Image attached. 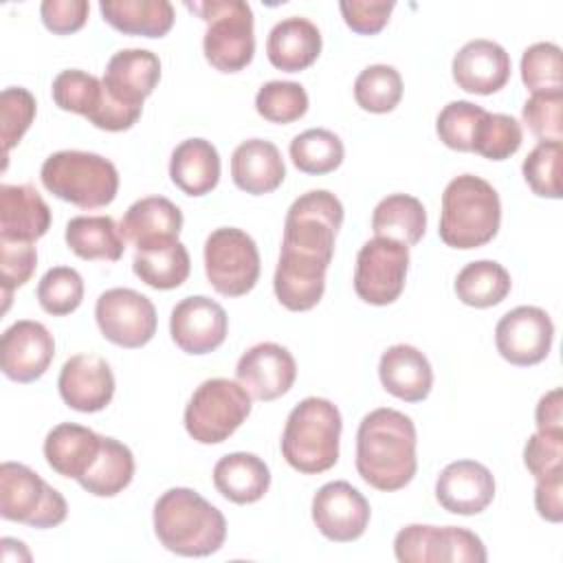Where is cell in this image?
Wrapping results in <instances>:
<instances>
[{
  "label": "cell",
  "instance_id": "9c48e42d",
  "mask_svg": "<svg viewBox=\"0 0 563 563\" xmlns=\"http://www.w3.org/2000/svg\"><path fill=\"white\" fill-rule=\"evenodd\" d=\"M0 515L7 521L26 523L31 528H55L68 506L59 490L48 486L33 468L20 462L0 466Z\"/></svg>",
  "mask_w": 563,
  "mask_h": 563
},
{
  "label": "cell",
  "instance_id": "8992f818",
  "mask_svg": "<svg viewBox=\"0 0 563 563\" xmlns=\"http://www.w3.org/2000/svg\"><path fill=\"white\" fill-rule=\"evenodd\" d=\"M42 185L79 209L110 205L119 191V172L112 161L95 152L62 150L51 154L40 169Z\"/></svg>",
  "mask_w": 563,
  "mask_h": 563
},
{
  "label": "cell",
  "instance_id": "2e32d148",
  "mask_svg": "<svg viewBox=\"0 0 563 563\" xmlns=\"http://www.w3.org/2000/svg\"><path fill=\"white\" fill-rule=\"evenodd\" d=\"M227 332L229 317L211 297L191 295L172 308L169 334L187 354H209L218 350L224 343Z\"/></svg>",
  "mask_w": 563,
  "mask_h": 563
},
{
  "label": "cell",
  "instance_id": "ab89813d",
  "mask_svg": "<svg viewBox=\"0 0 563 563\" xmlns=\"http://www.w3.org/2000/svg\"><path fill=\"white\" fill-rule=\"evenodd\" d=\"M354 99L367 112H391L402 99L400 73L389 64H372L363 68L354 81Z\"/></svg>",
  "mask_w": 563,
  "mask_h": 563
},
{
  "label": "cell",
  "instance_id": "603a6c76",
  "mask_svg": "<svg viewBox=\"0 0 563 563\" xmlns=\"http://www.w3.org/2000/svg\"><path fill=\"white\" fill-rule=\"evenodd\" d=\"M123 240L136 251L161 246L178 240L183 229V211L165 196H147L128 207L119 224Z\"/></svg>",
  "mask_w": 563,
  "mask_h": 563
},
{
  "label": "cell",
  "instance_id": "8fae6325",
  "mask_svg": "<svg viewBox=\"0 0 563 563\" xmlns=\"http://www.w3.org/2000/svg\"><path fill=\"white\" fill-rule=\"evenodd\" d=\"M394 554L400 563H484L486 548L482 539L460 526L411 523L398 530Z\"/></svg>",
  "mask_w": 563,
  "mask_h": 563
},
{
  "label": "cell",
  "instance_id": "30bf717a",
  "mask_svg": "<svg viewBox=\"0 0 563 563\" xmlns=\"http://www.w3.org/2000/svg\"><path fill=\"white\" fill-rule=\"evenodd\" d=\"M205 273L216 292L242 297L260 279V251L255 240L235 227H220L205 242Z\"/></svg>",
  "mask_w": 563,
  "mask_h": 563
},
{
  "label": "cell",
  "instance_id": "3957f363",
  "mask_svg": "<svg viewBox=\"0 0 563 563\" xmlns=\"http://www.w3.org/2000/svg\"><path fill=\"white\" fill-rule=\"evenodd\" d=\"M501 224V202L497 189L473 174L455 176L442 194L440 240L460 251L488 244Z\"/></svg>",
  "mask_w": 563,
  "mask_h": 563
},
{
  "label": "cell",
  "instance_id": "7c38bea8",
  "mask_svg": "<svg viewBox=\"0 0 563 563\" xmlns=\"http://www.w3.org/2000/svg\"><path fill=\"white\" fill-rule=\"evenodd\" d=\"M409 271V246L387 240H367L354 266V292L372 306L394 303L405 290V279Z\"/></svg>",
  "mask_w": 563,
  "mask_h": 563
},
{
  "label": "cell",
  "instance_id": "44dd1931",
  "mask_svg": "<svg viewBox=\"0 0 563 563\" xmlns=\"http://www.w3.org/2000/svg\"><path fill=\"white\" fill-rule=\"evenodd\" d=\"M510 55L493 40L466 42L451 62L453 81L457 88L473 95H493L501 90L510 79Z\"/></svg>",
  "mask_w": 563,
  "mask_h": 563
},
{
  "label": "cell",
  "instance_id": "7bdbcfd3",
  "mask_svg": "<svg viewBox=\"0 0 563 563\" xmlns=\"http://www.w3.org/2000/svg\"><path fill=\"white\" fill-rule=\"evenodd\" d=\"M561 156L563 145L559 141H539L523 158V180L532 194L541 198H561Z\"/></svg>",
  "mask_w": 563,
  "mask_h": 563
},
{
  "label": "cell",
  "instance_id": "d4e9b609",
  "mask_svg": "<svg viewBox=\"0 0 563 563\" xmlns=\"http://www.w3.org/2000/svg\"><path fill=\"white\" fill-rule=\"evenodd\" d=\"M51 227V209L33 185H0V238L35 242Z\"/></svg>",
  "mask_w": 563,
  "mask_h": 563
},
{
  "label": "cell",
  "instance_id": "d6a6232c",
  "mask_svg": "<svg viewBox=\"0 0 563 563\" xmlns=\"http://www.w3.org/2000/svg\"><path fill=\"white\" fill-rule=\"evenodd\" d=\"M66 244L81 260H121L125 240L110 216H77L66 224Z\"/></svg>",
  "mask_w": 563,
  "mask_h": 563
},
{
  "label": "cell",
  "instance_id": "f546056e",
  "mask_svg": "<svg viewBox=\"0 0 563 563\" xmlns=\"http://www.w3.org/2000/svg\"><path fill=\"white\" fill-rule=\"evenodd\" d=\"M169 178L187 196H205L220 180V154L207 139L178 143L169 158Z\"/></svg>",
  "mask_w": 563,
  "mask_h": 563
},
{
  "label": "cell",
  "instance_id": "4dcf8cb0",
  "mask_svg": "<svg viewBox=\"0 0 563 563\" xmlns=\"http://www.w3.org/2000/svg\"><path fill=\"white\" fill-rule=\"evenodd\" d=\"M103 20L123 35L163 37L174 26V7L169 0H101Z\"/></svg>",
  "mask_w": 563,
  "mask_h": 563
},
{
  "label": "cell",
  "instance_id": "d6986e66",
  "mask_svg": "<svg viewBox=\"0 0 563 563\" xmlns=\"http://www.w3.org/2000/svg\"><path fill=\"white\" fill-rule=\"evenodd\" d=\"M57 389L70 409L95 413L110 405L114 396V374L106 358L97 354H75L62 365Z\"/></svg>",
  "mask_w": 563,
  "mask_h": 563
},
{
  "label": "cell",
  "instance_id": "4316f807",
  "mask_svg": "<svg viewBox=\"0 0 563 563\" xmlns=\"http://www.w3.org/2000/svg\"><path fill=\"white\" fill-rule=\"evenodd\" d=\"M103 435L75 422H62L46 433L44 457L48 466L70 479H81L101 451Z\"/></svg>",
  "mask_w": 563,
  "mask_h": 563
},
{
  "label": "cell",
  "instance_id": "f35d334b",
  "mask_svg": "<svg viewBox=\"0 0 563 563\" xmlns=\"http://www.w3.org/2000/svg\"><path fill=\"white\" fill-rule=\"evenodd\" d=\"M292 165L310 176H323L334 172L345 156L341 139L325 128H310L290 141Z\"/></svg>",
  "mask_w": 563,
  "mask_h": 563
},
{
  "label": "cell",
  "instance_id": "836d02e7",
  "mask_svg": "<svg viewBox=\"0 0 563 563\" xmlns=\"http://www.w3.org/2000/svg\"><path fill=\"white\" fill-rule=\"evenodd\" d=\"M134 275L156 290H172L187 282L191 260L180 240L136 251L132 262Z\"/></svg>",
  "mask_w": 563,
  "mask_h": 563
},
{
  "label": "cell",
  "instance_id": "1f68e13d",
  "mask_svg": "<svg viewBox=\"0 0 563 563\" xmlns=\"http://www.w3.org/2000/svg\"><path fill=\"white\" fill-rule=\"evenodd\" d=\"M372 229L374 238H387L405 246H413L427 231L424 205L416 196L391 194L374 207Z\"/></svg>",
  "mask_w": 563,
  "mask_h": 563
},
{
  "label": "cell",
  "instance_id": "816d5d0a",
  "mask_svg": "<svg viewBox=\"0 0 563 563\" xmlns=\"http://www.w3.org/2000/svg\"><path fill=\"white\" fill-rule=\"evenodd\" d=\"M394 0H343L339 2L345 24L358 35H376L389 22Z\"/></svg>",
  "mask_w": 563,
  "mask_h": 563
},
{
  "label": "cell",
  "instance_id": "83f0119b",
  "mask_svg": "<svg viewBox=\"0 0 563 563\" xmlns=\"http://www.w3.org/2000/svg\"><path fill=\"white\" fill-rule=\"evenodd\" d=\"M321 53V33L314 22L301 15H290L277 22L266 40L268 62L284 73L306 70Z\"/></svg>",
  "mask_w": 563,
  "mask_h": 563
},
{
  "label": "cell",
  "instance_id": "b9f144b4",
  "mask_svg": "<svg viewBox=\"0 0 563 563\" xmlns=\"http://www.w3.org/2000/svg\"><path fill=\"white\" fill-rule=\"evenodd\" d=\"M84 299V279L70 266L48 268L37 284V301L44 312L64 317L75 312Z\"/></svg>",
  "mask_w": 563,
  "mask_h": 563
},
{
  "label": "cell",
  "instance_id": "9a60e30c",
  "mask_svg": "<svg viewBox=\"0 0 563 563\" xmlns=\"http://www.w3.org/2000/svg\"><path fill=\"white\" fill-rule=\"evenodd\" d=\"M369 501L350 482H328L312 497L317 530L336 543L356 541L369 526Z\"/></svg>",
  "mask_w": 563,
  "mask_h": 563
},
{
  "label": "cell",
  "instance_id": "484cf974",
  "mask_svg": "<svg viewBox=\"0 0 563 563\" xmlns=\"http://www.w3.org/2000/svg\"><path fill=\"white\" fill-rule=\"evenodd\" d=\"M231 178L238 189L251 196L275 191L286 178L282 152L266 139L242 141L231 156Z\"/></svg>",
  "mask_w": 563,
  "mask_h": 563
},
{
  "label": "cell",
  "instance_id": "7dc6e473",
  "mask_svg": "<svg viewBox=\"0 0 563 563\" xmlns=\"http://www.w3.org/2000/svg\"><path fill=\"white\" fill-rule=\"evenodd\" d=\"M35 97L22 88V86H11L4 88L0 95V136H2V152H4V167H7V156L11 147L20 143L24 132L31 128L35 119Z\"/></svg>",
  "mask_w": 563,
  "mask_h": 563
},
{
  "label": "cell",
  "instance_id": "f6af8a7d",
  "mask_svg": "<svg viewBox=\"0 0 563 563\" xmlns=\"http://www.w3.org/2000/svg\"><path fill=\"white\" fill-rule=\"evenodd\" d=\"M521 81L534 92L563 90L561 48L552 42H537L521 55Z\"/></svg>",
  "mask_w": 563,
  "mask_h": 563
},
{
  "label": "cell",
  "instance_id": "681fc988",
  "mask_svg": "<svg viewBox=\"0 0 563 563\" xmlns=\"http://www.w3.org/2000/svg\"><path fill=\"white\" fill-rule=\"evenodd\" d=\"M35 266H37V251L33 242L0 238V282H2L4 310L9 308L11 292L31 279V275L35 273Z\"/></svg>",
  "mask_w": 563,
  "mask_h": 563
},
{
  "label": "cell",
  "instance_id": "c3c4849f",
  "mask_svg": "<svg viewBox=\"0 0 563 563\" xmlns=\"http://www.w3.org/2000/svg\"><path fill=\"white\" fill-rule=\"evenodd\" d=\"M563 90L534 92L521 110L526 128L539 141H563Z\"/></svg>",
  "mask_w": 563,
  "mask_h": 563
},
{
  "label": "cell",
  "instance_id": "cb8c5ba5",
  "mask_svg": "<svg viewBox=\"0 0 563 563\" xmlns=\"http://www.w3.org/2000/svg\"><path fill=\"white\" fill-rule=\"evenodd\" d=\"M378 378L385 391L405 402H420L433 387L429 358L413 345L398 343L387 347L378 361Z\"/></svg>",
  "mask_w": 563,
  "mask_h": 563
},
{
  "label": "cell",
  "instance_id": "11a10c76",
  "mask_svg": "<svg viewBox=\"0 0 563 563\" xmlns=\"http://www.w3.org/2000/svg\"><path fill=\"white\" fill-rule=\"evenodd\" d=\"M537 431L563 433V391L559 387L543 394L534 409Z\"/></svg>",
  "mask_w": 563,
  "mask_h": 563
},
{
  "label": "cell",
  "instance_id": "4fadbf2b",
  "mask_svg": "<svg viewBox=\"0 0 563 563\" xmlns=\"http://www.w3.org/2000/svg\"><path fill=\"white\" fill-rule=\"evenodd\" d=\"M95 319L101 334L119 347H143L156 334L154 303L132 288H110L95 303Z\"/></svg>",
  "mask_w": 563,
  "mask_h": 563
},
{
  "label": "cell",
  "instance_id": "f1b7e54d",
  "mask_svg": "<svg viewBox=\"0 0 563 563\" xmlns=\"http://www.w3.org/2000/svg\"><path fill=\"white\" fill-rule=\"evenodd\" d=\"M213 486L233 504H255L268 493L271 471L255 453L235 451L216 462Z\"/></svg>",
  "mask_w": 563,
  "mask_h": 563
},
{
  "label": "cell",
  "instance_id": "52a82bcc",
  "mask_svg": "<svg viewBox=\"0 0 563 563\" xmlns=\"http://www.w3.org/2000/svg\"><path fill=\"white\" fill-rule=\"evenodd\" d=\"M187 9L207 22L202 37L205 59L220 73L246 68L255 53L253 11L244 0L187 2Z\"/></svg>",
  "mask_w": 563,
  "mask_h": 563
},
{
  "label": "cell",
  "instance_id": "e575fe53",
  "mask_svg": "<svg viewBox=\"0 0 563 563\" xmlns=\"http://www.w3.org/2000/svg\"><path fill=\"white\" fill-rule=\"evenodd\" d=\"M132 477H134L132 451L123 442L103 435L97 460L92 462L88 473L77 482L86 493L95 497H114L130 486Z\"/></svg>",
  "mask_w": 563,
  "mask_h": 563
},
{
  "label": "cell",
  "instance_id": "d590c367",
  "mask_svg": "<svg viewBox=\"0 0 563 563\" xmlns=\"http://www.w3.org/2000/svg\"><path fill=\"white\" fill-rule=\"evenodd\" d=\"M510 273L495 260L466 264L455 277V295L471 308H490L501 303L510 292Z\"/></svg>",
  "mask_w": 563,
  "mask_h": 563
},
{
  "label": "cell",
  "instance_id": "f907efd6",
  "mask_svg": "<svg viewBox=\"0 0 563 563\" xmlns=\"http://www.w3.org/2000/svg\"><path fill=\"white\" fill-rule=\"evenodd\" d=\"M523 464L534 479L563 471V433H532L523 446Z\"/></svg>",
  "mask_w": 563,
  "mask_h": 563
},
{
  "label": "cell",
  "instance_id": "db71d44e",
  "mask_svg": "<svg viewBox=\"0 0 563 563\" xmlns=\"http://www.w3.org/2000/svg\"><path fill=\"white\" fill-rule=\"evenodd\" d=\"M534 508L541 519L559 523L563 519V471L537 479Z\"/></svg>",
  "mask_w": 563,
  "mask_h": 563
},
{
  "label": "cell",
  "instance_id": "5b68a950",
  "mask_svg": "<svg viewBox=\"0 0 563 563\" xmlns=\"http://www.w3.org/2000/svg\"><path fill=\"white\" fill-rule=\"evenodd\" d=\"M341 224L343 205L334 194L328 189L301 194L288 207L279 257L328 271Z\"/></svg>",
  "mask_w": 563,
  "mask_h": 563
},
{
  "label": "cell",
  "instance_id": "ffe728a7",
  "mask_svg": "<svg viewBox=\"0 0 563 563\" xmlns=\"http://www.w3.org/2000/svg\"><path fill=\"white\" fill-rule=\"evenodd\" d=\"M495 497L493 473L475 460L446 464L435 479L438 504L453 515H479Z\"/></svg>",
  "mask_w": 563,
  "mask_h": 563
},
{
  "label": "cell",
  "instance_id": "277c9868",
  "mask_svg": "<svg viewBox=\"0 0 563 563\" xmlns=\"http://www.w3.org/2000/svg\"><path fill=\"white\" fill-rule=\"evenodd\" d=\"M341 413L328 398L308 396L286 418L282 433V455L295 471L319 475L339 460Z\"/></svg>",
  "mask_w": 563,
  "mask_h": 563
},
{
  "label": "cell",
  "instance_id": "7a4b0ae2",
  "mask_svg": "<svg viewBox=\"0 0 563 563\" xmlns=\"http://www.w3.org/2000/svg\"><path fill=\"white\" fill-rule=\"evenodd\" d=\"M154 532L178 556H209L227 539V519L194 488L176 486L154 504Z\"/></svg>",
  "mask_w": 563,
  "mask_h": 563
},
{
  "label": "cell",
  "instance_id": "5bb4252c",
  "mask_svg": "<svg viewBox=\"0 0 563 563\" xmlns=\"http://www.w3.org/2000/svg\"><path fill=\"white\" fill-rule=\"evenodd\" d=\"M554 323L539 306H517L495 325V345L504 361L530 367L541 363L552 347Z\"/></svg>",
  "mask_w": 563,
  "mask_h": 563
},
{
  "label": "cell",
  "instance_id": "7402d4cb",
  "mask_svg": "<svg viewBox=\"0 0 563 563\" xmlns=\"http://www.w3.org/2000/svg\"><path fill=\"white\" fill-rule=\"evenodd\" d=\"M161 79V59L147 48L117 51L106 70L103 86L121 103L143 108V101L154 92Z\"/></svg>",
  "mask_w": 563,
  "mask_h": 563
},
{
  "label": "cell",
  "instance_id": "f5cc1de1",
  "mask_svg": "<svg viewBox=\"0 0 563 563\" xmlns=\"http://www.w3.org/2000/svg\"><path fill=\"white\" fill-rule=\"evenodd\" d=\"M90 4L86 0H44L40 4L42 22L57 35H70L79 31L88 20Z\"/></svg>",
  "mask_w": 563,
  "mask_h": 563
},
{
  "label": "cell",
  "instance_id": "8d00e7d4",
  "mask_svg": "<svg viewBox=\"0 0 563 563\" xmlns=\"http://www.w3.org/2000/svg\"><path fill=\"white\" fill-rule=\"evenodd\" d=\"M273 290L284 308L292 312H306L314 308L323 297L325 271L279 257L273 277Z\"/></svg>",
  "mask_w": 563,
  "mask_h": 563
},
{
  "label": "cell",
  "instance_id": "e0dca14e",
  "mask_svg": "<svg viewBox=\"0 0 563 563\" xmlns=\"http://www.w3.org/2000/svg\"><path fill=\"white\" fill-rule=\"evenodd\" d=\"M55 356V339L40 321L22 319L2 332L0 367L15 383L37 380Z\"/></svg>",
  "mask_w": 563,
  "mask_h": 563
},
{
  "label": "cell",
  "instance_id": "60d3db41",
  "mask_svg": "<svg viewBox=\"0 0 563 563\" xmlns=\"http://www.w3.org/2000/svg\"><path fill=\"white\" fill-rule=\"evenodd\" d=\"M255 110L262 119L286 125L308 112V92L297 81L273 79L257 90Z\"/></svg>",
  "mask_w": 563,
  "mask_h": 563
},
{
  "label": "cell",
  "instance_id": "74e56055",
  "mask_svg": "<svg viewBox=\"0 0 563 563\" xmlns=\"http://www.w3.org/2000/svg\"><path fill=\"white\" fill-rule=\"evenodd\" d=\"M51 92H53V101L59 110L81 114L90 123L97 119V114L101 112L106 97H108L103 81L86 70H79V68L62 70L53 79Z\"/></svg>",
  "mask_w": 563,
  "mask_h": 563
},
{
  "label": "cell",
  "instance_id": "ee69618b",
  "mask_svg": "<svg viewBox=\"0 0 563 563\" xmlns=\"http://www.w3.org/2000/svg\"><path fill=\"white\" fill-rule=\"evenodd\" d=\"M523 141L521 123L510 114L499 112H486L475 139H473V152L488 158V161H504L510 158Z\"/></svg>",
  "mask_w": 563,
  "mask_h": 563
},
{
  "label": "cell",
  "instance_id": "ba28073f",
  "mask_svg": "<svg viewBox=\"0 0 563 563\" xmlns=\"http://www.w3.org/2000/svg\"><path fill=\"white\" fill-rule=\"evenodd\" d=\"M251 413V394L229 378H209L185 407V429L200 444L229 440Z\"/></svg>",
  "mask_w": 563,
  "mask_h": 563
},
{
  "label": "cell",
  "instance_id": "bcb514c9",
  "mask_svg": "<svg viewBox=\"0 0 563 563\" xmlns=\"http://www.w3.org/2000/svg\"><path fill=\"white\" fill-rule=\"evenodd\" d=\"M484 114L486 110L477 103L462 99L451 101L440 110L435 119V132L446 147L457 152H473V139Z\"/></svg>",
  "mask_w": 563,
  "mask_h": 563
},
{
  "label": "cell",
  "instance_id": "ac0fdd59",
  "mask_svg": "<svg viewBox=\"0 0 563 563\" xmlns=\"http://www.w3.org/2000/svg\"><path fill=\"white\" fill-rule=\"evenodd\" d=\"M235 376L251 398L268 402L284 396L292 387L297 378V363L284 345L264 341L249 347L240 356Z\"/></svg>",
  "mask_w": 563,
  "mask_h": 563
},
{
  "label": "cell",
  "instance_id": "6da1fadb",
  "mask_svg": "<svg viewBox=\"0 0 563 563\" xmlns=\"http://www.w3.org/2000/svg\"><path fill=\"white\" fill-rule=\"evenodd\" d=\"M416 424L402 411L378 407L356 431V471L365 484L391 493L405 488L418 468Z\"/></svg>",
  "mask_w": 563,
  "mask_h": 563
}]
</instances>
